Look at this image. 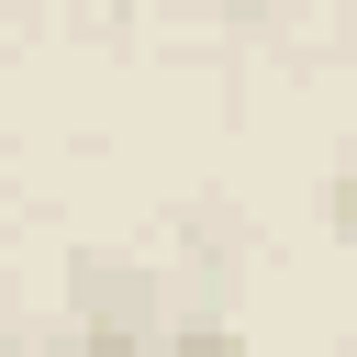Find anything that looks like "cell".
<instances>
[{"instance_id":"obj_1","label":"cell","mask_w":357,"mask_h":357,"mask_svg":"<svg viewBox=\"0 0 357 357\" xmlns=\"http://www.w3.org/2000/svg\"><path fill=\"white\" fill-rule=\"evenodd\" d=\"M178 357H257V346H245V335H223V324H190V335H178Z\"/></svg>"},{"instance_id":"obj_2","label":"cell","mask_w":357,"mask_h":357,"mask_svg":"<svg viewBox=\"0 0 357 357\" xmlns=\"http://www.w3.org/2000/svg\"><path fill=\"white\" fill-rule=\"evenodd\" d=\"M0 357H11V290H0Z\"/></svg>"}]
</instances>
